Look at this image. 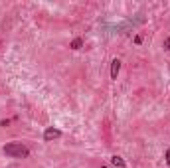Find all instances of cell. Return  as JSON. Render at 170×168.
Segmentation results:
<instances>
[{"instance_id":"obj_1","label":"cell","mask_w":170,"mask_h":168,"mask_svg":"<svg viewBox=\"0 0 170 168\" xmlns=\"http://www.w3.org/2000/svg\"><path fill=\"white\" fill-rule=\"evenodd\" d=\"M2 152L6 156H10V158H26V156H30V148L24 146L22 142H8V144H4Z\"/></svg>"},{"instance_id":"obj_2","label":"cell","mask_w":170,"mask_h":168,"mask_svg":"<svg viewBox=\"0 0 170 168\" xmlns=\"http://www.w3.org/2000/svg\"><path fill=\"white\" fill-rule=\"evenodd\" d=\"M59 136H61V130H57V128H53V126L43 132V140H47V142H49V140H55V138H59Z\"/></svg>"},{"instance_id":"obj_3","label":"cell","mask_w":170,"mask_h":168,"mask_svg":"<svg viewBox=\"0 0 170 168\" xmlns=\"http://www.w3.org/2000/svg\"><path fill=\"white\" fill-rule=\"evenodd\" d=\"M119 71H121V61L119 59H113L111 61V79H117Z\"/></svg>"},{"instance_id":"obj_4","label":"cell","mask_w":170,"mask_h":168,"mask_svg":"<svg viewBox=\"0 0 170 168\" xmlns=\"http://www.w3.org/2000/svg\"><path fill=\"white\" fill-rule=\"evenodd\" d=\"M111 162H113V166H117V168H125L127 164H125V160L121 158V156H113L111 158Z\"/></svg>"},{"instance_id":"obj_5","label":"cell","mask_w":170,"mask_h":168,"mask_svg":"<svg viewBox=\"0 0 170 168\" xmlns=\"http://www.w3.org/2000/svg\"><path fill=\"white\" fill-rule=\"evenodd\" d=\"M81 45H83V40H81V38H75V40L71 42V49H81Z\"/></svg>"},{"instance_id":"obj_6","label":"cell","mask_w":170,"mask_h":168,"mask_svg":"<svg viewBox=\"0 0 170 168\" xmlns=\"http://www.w3.org/2000/svg\"><path fill=\"white\" fill-rule=\"evenodd\" d=\"M134 43L140 45V43H142V36H136V38H134Z\"/></svg>"},{"instance_id":"obj_7","label":"cell","mask_w":170,"mask_h":168,"mask_svg":"<svg viewBox=\"0 0 170 168\" xmlns=\"http://www.w3.org/2000/svg\"><path fill=\"white\" fill-rule=\"evenodd\" d=\"M164 47H166V49L170 51V38H166V42H164Z\"/></svg>"},{"instance_id":"obj_8","label":"cell","mask_w":170,"mask_h":168,"mask_svg":"<svg viewBox=\"0 0 170 168\" xmlns=\"http://www.w3.org/2000/svg\"><path fill=\"white\" fill-rule=\"evenodd\" d=\"M166 164H170V150H166Z\"/></svg>"}]
</instances>
